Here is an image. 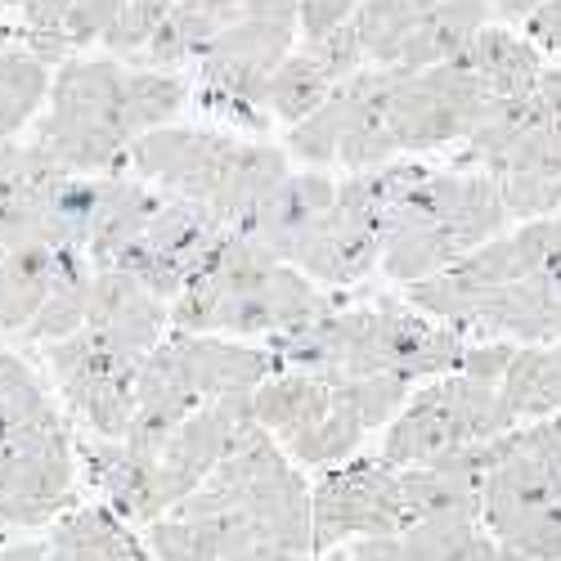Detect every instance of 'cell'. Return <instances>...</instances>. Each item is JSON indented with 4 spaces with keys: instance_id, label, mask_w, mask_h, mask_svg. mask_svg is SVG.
Listing matches in <instances>:
<instances>
[{
    "instance_id": "7c38bea8",
    "label": "cell",
    "mask_w": 561,
    "mask_h": 561,
    "mask_svg": "<svg viewBox=\"0 0 561 561\" xmlns=\"http://www.w3.org/2000/svg\"><path fill=\"white\" fill-rule=\"evenodd\" d=\"M288 265L319 288H351L382 265V233L333 207L293 243Z\"/></svg>"
},
{
    "instance_id": "7402d4cb",
    "label": "cell",
    "mask_w": 561,
    "mask_h": 561,
    "mask_svg": "<svg viewBox=\"0 0 561 561\" xmlns=\"http://www.w3.org/2000/svg\"><path fill=\"white\" fill-rule=\"evenodd\" d=\"M481 27H490V5L485 0H436V5L417 19L413 36L400 50V68L423 72V68H440L449 64L467 41Z\"/></svg>"
},
{
    "instance_id": "7bdbcfd3",
    "label": "cell",
    "mask_w": 561,
    "mask_h": 561,
    "mask_svg": "<svg viewBox=\"0 0 561 561\" xmlns=\"http://www.w3.org/2000/svg\"><path fill=\"white\" fill-rule=\"evenodd\" d=\"M539 100L561 117V68H543V77H539Z\"/></svg>"
},
{
    "instance_id": "d4e9b609",
    "label": "cell",
    "mask_w": 561,
    "mask_h": 561,
    "mask_svg": "<svg viewBox=\"0 0 561 561\" xmlns=\"http://www.w3.org/2000/svg\"><path fill=\"white\" fill-rule=\"evenodd\" d=\"M90 284H95V265H90V256L77 252V248H64L55 288H50V297L41 301L36 319L27 323L19 337L50 346V342H64V337L81 333L85 329V314H90Z\"/></svg>"
},
{
    "instance_id": "d590c367",
    "label": "cell",
    "mask_w": 561,
    "mask_h": 561,
    "mask_svg": "<svg viewBox=\"0 0 561 561\" xmlns=\"http://www.w3.org/2000/svg\"><path fill=\"white\" fill-rule=\"evenodd\" d=\"M396 158H400V145H396V135L387 130L382 113H364L346 130L342 149H337V167H346V171H373V167L396 162Z\"/></svg>"
},
{
    "instance_id": "d6986e66",
    "label": "cell",
    "mask_w": 561,
    "mask_h": 561,
    "mask_svg": "<svg viewBox=\"0 0 561 561\" xmlns=\"http://www.w3.org/2000/svg\"><path fill=\"white\" fill-rule=\"evenodd\" d=\"M333 404V382L310 378V373L297 368H278L252 391V417L278 440L293 445L301 432H310Z\"/></svg>"
},
{
    "instance_id": "8d00e7d4",
    "label": "cell",
    "mask_w": 561,
    "mask_h": 561,
    "mask_svg": "<svg viewBox=\"0 0 561 561\" xmlns=\"http://www.w3.org/2000/svg\"><path fill=\"white\" fill-rule=\"evenodd\" d=\"M503 548L522 561H561V494L543 503L530 522H522L503 539Z\"/></svg>"
},
{
    "instance_id": "8992f818",
    "label": "cell",
    "mask_w": 561,
    "mask_h": 561,
    "mask_svg": "<svg viewBox=\"0 0 561 561\" xmlns=\"http://www.w3.org/2000/svg\"><path fill=\"white\" fill-rule=\"evenodd\" d=\"M409 526L400 499V467L355 458L329 467L310 490V552H333L346 539H382Z\"/></svg>"
},
{
    "instance_id": "f546056e",
    "label": "cell",
    "mask_w": 561,
    "mask_h": 561,
    "mask_svg": "<svg viewBox=\"0 0 561 561\" xmlns=\"http://www.w3.org/2000/svg\"><path fill=\"white\" fill-rule=\"evenodd\" d=\"M364 436H368L364 417H359V409L351 404L346 387L337 382L329 413H323L310 432H301L293 445H284V454H288L293 462H306V467H337V462H346V458L359 449Z\"/></svg>"
},
{
    "instance_id": "f35d334b",
    "label": "cell",
    "mask_w": 561,
    "mask_h": 561,
    "mask_svg": "<svg viewBox=\"0 0 561 561\" xmlns=\"http://www.w3.org/2000/svg\"><path fill=\"white\" fill-rule=\"evenodd\" d=\"M355 10H359V0H297V36L301 41L329 36L342 23H351Z\"/></svg>"
},
{
    "instance_id": "ba28073f",
    "label": "cell",
    "mask_w": 561,
    "mask_h": 561,
    "mask_svg": "<svg viewBox=\"0 0 561 561\" xmlns=\"http://www.w3.org/2000/svg\"><path fill=\"white\" fill-rule=\"evenodd\" d=\"M561 494V413L512 427L503 458L481 485V526L499 543Z\"/></svg>"
},
{
    "instance_id": "bcb514c9",
    "label": "cell",
    "mask_w": 561,
    "mask_h": 561,
    "mask_svg": "<svg viewBox=\"0 0 561 561\" xmlns=\"http://www.w3.org/2000/svg\"><path fill=\"white\" fill-rule=\"evenodd\" d=\"M432 5H436V0H432Z\"/></svg>"
},
{
    "instance_id": "7a4b0ae2",
    "label": "cell",
    "mask_w": 561,
    "mask_h": 561,
    "mask_svg": "<svg viewBox=\"0 0 561 561\" xmlns=\"http://www.w3.org/2000/svg\"><path fill=\"white\" fill-rule=\"evenodd\" d=\"M126 77L130 68L113 55L59 64L50 81V108L36 122V139L72 175H117L126 171L130 122H126Z\"/></svg>"
},
{
    "instance_id": "603a6c76",
    "label": "cell",
    "mask_w": 561,
    "mask_h": 561,
    "mask_svg": "<svg viewBox=\"0 0 561 561\" xmlns=\"http://www.w3.org/2000/svg\"><path fill=\"white\" fill-rule=\"evenodd\" d=\"M64 248H19L0 256V333H23L36 319L41 301L50 297Z\"/></svg>"
},
{
    "instance_id": "6da1fadb",
    "label": "cell",
    "mask_w": 561,
    "mask_h": 561,
    "mask_svg": "<svg viewBox=\"0 0 561 561\" xmlns=\"http://www.w3.org/2000/svg\"><path fill=\"white\" fill-rule=\"evenodd\" d=\"M337 310V297L288 261L270 256L239 229L225 233L207 274L171 301L175 333H216V337H274L314 323Z\"/></svg>"
},
{
    "instance_id": "30bf717a",
    "label": "cell",
    "mask_w": 561,
    "mask_h": 561,
    "mask_svg": "<svg viewBox=\"0 0 561 561\" xmlns=\"http://www.w3.org/2000/svg\"><path fill=\"white\" fill-rule=\"evenodd\" d=\"M248 423H256L252 391H233V396H220V400H207L203 409H194L167 436V445L158 449V477H162L167 512L175 503H184L216 472V462L229 454V445L239 440V432Z\"/></svg>"
},
{
    "instance_id": "b9f144b4",
    "label": "cell",
    "mask_w": 561,
    "mask_h": 561,
    "mask_svg": "<svg viewBox=\"0 0 561 561\" xmlns=\"http://www.w3.org/2000/svg\"><path fill=\"white\" fill-rule=\"evenodd\" d=\"M485 5H490V19H499L503 27H517L543 5V0H485Z\"/></svg>"
},
{
    "instance_id": "cb8c5ba5",
    "label": "cell",
    "mask_w": 561,
    "mask_h": 561,
    "mask_svg": "<svg viewBox=\"0 0 561 561\" xmlns=\"http://www.w3.org/2000/svg\"><path fill=\"white\" fill-rule=\"evenodd\" d=\"M499 396L517 423H539V417L561 413V342L512 351Z\"/></svg>"
},
{
    "instance_id": "e0dca14e",
    "label": "cell",
    "mask_w": 561,
    "mask_h": 561,
    "mask_svg": "<svg viewBox=\"0 0 561 561\" xmlns=\"http://www.w3.org/2000/svg\"><path fill=\"white\" fill-rule=\"evenodd\" d=\"M467 72H477L481 85L490 90V100H517V95H535V85L543 77V50L517 32V27H503V23H490L481 27L462 50L449 59Z\"/></svg>"
},
{
    "instance_id": "5b68a950",
    "label": "cell",
    "mask_w": 561,
    "mask_h": 561,
    "mask_svg": "<svg viewBox=\"0 0 561 561\" xmlns=\"http://www.w3.org/2000/svg\"><path fill=\"white\" fill-rule=\"evenodd\" d=\"M485 113L490 90L481 85V77L458 64H440L423 72L404 68L387 95L382 122L396 135L400 153H427L454 145V139H467Z\"/></svg>"
},
{
    "instance_id": "44dd1931",
    "label": "cell",
    "mask_w": 561,
    "mask_h": 561,
    "mask_svg": "<svg viewBox=\"0 0 561 561\" xmlns=\"http://www.w3.org/2000/svg\"><path fill=\"white\" fill-rule=\"evenodd\" d=\"M481 477L462 472L449 462L427 467H400V499L404 517L413 522H436V517H477L481 522Z\"/></svg>"
},
{
    "instance_id": "e575fe53",
    "label": "cell",
    "mask_w": 561,
    "mask_h": 561,
    "mask_svg": "<svg viewBox=\"0 0 561 561\" xmlns=\"http://www.w3.org/2000/svg\"><path fill=\"white\" fill-rule=\"evenodd\" d=\"M499 180V198L503 211L512 220H543L561 211V180L552 175H526V171H512V175H494Z\"/></svg>"
},
{
    "instance_id": "3957f363",
    "label": "cell",
    "mask_w": 561,
    "mask_h": 561,
    "mask_svg": "<svg viewBox=\"0 0 561 561\" xmlns=\"http://www.w3.org/2000/svg\"><path fill=\"white\" fill-rule=\"evenodd\" d=\"M512 427H522V423L507 413L499 387L467 378V373L454 368L409 396V404L387 423L378 458L391 467H427L462 445L494 440Z\"/></svg>"
},
{
    "instance_id": "9c48e42d",
    "label": "cell",
    "mask_w": 561,
    "mask_h": 561,
    "mask_svg": "<svg viewBox=\"0 0 561 561\" xmlns=\"http://www.w3.org/2000/svg\"><path fill=\"white\" fill-rule=\"evenodd\" d=\"M243 135L207 126H158L126 149V175L153 184L171 198H190L211 207L220 184L239 158Z\"/></svg>"
},
{
    "instance_id": "83f0119b",
    "label": "cell",
    "mask_w": 561,
    "mask_h": 561,
    "mask_svg": "<svg viewBox=\"0 0 561 561\" xmlns=\"http://www.w3.org/2000/svg\"><path fill=\"white\" fill-rule=\"evenodd\" d=\"M50 64L36 59L23 41L0 55V139H14L36 117V108L50 100Z\"/></svg>"
},
{
    "instance_id": "f6af8a7d",
    "label": "cell",
    "mask_w": 561,
    "mask_h": 561,
    "mask_svg": "<svg viewBox=\"0 0 561 561\" xmlns=\"http://www.w3.org/2000/svg\"><path fill=\"white\" fill-rule=\"evenodd\" d=\"M14 41H19V36H14V32L5 27V23H0V55H5V50H10V45H14Z\"/></svg>"
},
{
    "instance_id": "8fae6325",
    "label": "cell",
    "mask_w": 561,
    "mask_h": 561,
    "mask_svg": "<svg viewBox=\"0 0 561 561\" xmlns=\"http://www.w3.org/2000/svg\"><path fill=\"white\" fill-rule=\"evenodd\" d=\"M467 337L485 342H512V346H552L561 342V265H548L539 274H526L517 284L494 288Z\"/></svg>"
},
{
    "instance_id": "ac0fdd59",
    "label": "cell",
    "mask_w": 561,
    "mask_h": 561,
    "mask_svg": "<svg viewBox=\"0 0 561 561\" xmlns=\"http://www.w3.org/2000/svg\"><path fill=\"white\" fill-rule=\"evenodd\" d=\"M162 203H167V194L153 190V184L135 180V175H126V171L108 175L100 216H95V225H90V239H85L90 265H95V270L113 265V261L139 239V233L149 229V220L162 211Z\"/></svg>"
},
{
    "instance_id": "4316f807",
    "label": "cell",
    "mask_w": 561,
    "mask_h": 561,
    "mask_svg": "<svg viewBox=\"0 0 561 561\" xmlns=\"http://www.w3.org/2000/svg\"><path fill=\"white\" fill-rule=\"evenodd\" d=\"M427 175H432V167H423L417 158H396V162H382L373 171H351L346 180H337V207L378 229L382 216Z\"/></svg>"
},
{
    "instance_id": "1f68e13d",
    "label": "cell",
    "mask_w": 561,
    "mask_h": 561,
    "mask_svg": "<svg viewBox=\"0 0 561 561\" xmlns=\"http://www.w3.org/2000/svg\"><path fill=\"white\" fill-rule=\"evenodd\" d=\"M329 95H333L329 72H323V68L306 55V45H297V50H293L284 64H278L274 77H270L265 108H270V117H278L284 126H297V122H306Z\"/></svg>"
},
{
    "instance_id": "ffe728a7",
    "label": "cell",
    "mask_w": 561,
    "mask_h": 561,
    "mask_svg": "<svg viewBox=\"0 0 561 561\" xmlns=\"http://www.w3.org/2000/svg\"><path fill=\"white\" fill-rule=\"evenodd\" d=\"M50 561H149L113 507H68L50 522Z\"/></svg>"
},
{
    "instance_id": "484cf974",
    "label": "cell",
    "mask_w": 561,
    "mask_h": 561,
    "mask_svg": "<svg viewBox=\"0 0 561 561\" xmlns=\"http://www.w3.org/2000/svg\"><path fill=\"white\" fill-rule=\"evenodd\" d=\"M288 175V153L270 145V139H243L239 145V158H233L225 184H220V194L211 198V211L229 225V229H239L252 207L274 190L278 180Z\"/></svg>"
},
{
    "instance_id": "f1b7e54d",
    "label": "cell",
    "mask_w": 561,
    "mask_h": 561,
    "mask_svg": "<svg viewBox=\"0 0 561 561\" xmlns=\"http://www.w3.org/2000/svg\"><path fill=\"white\" fill-rule=\"evenodd\" d=\"M432 10V0H359L355 36L364 45L368 68H400V50L413 36L417 19Z\"/></svg>"
},
{
    "instance_id": "d6a6232c",
    "label": "cell",
    "mask_w": 561,
    "mask_h": 561,
    "mask_svg": "<svg viewBox=\"0 0 561 561\" xmlns=\"http://www.w3.org/2000/svg\"><path fill=\"white\" fill-rule=\"evenodd\" d=\"M175 10V0H126L122 14L108 23V32L100 36L104 50L113 59H122L126 68L139 59V50L153 41V32L167 23V14Z\"/></svg>"
},
{
    "instance_id": "836d02e7",
    "label": "cell",
    "mask_w": 561,
    "mask_h": 561,
    "mask_svg": "<svg viewBox=\"0 0 561 561\" xmlns=\"http://www.w3.org/2000/svg\"><path fill=\"white\" fill-rule=\"evenodd\" d=\"M45 409H55V400L36 368L14 351H0V423H27Z\"/></svg>"
},
{
    "instance_id": "4dcf8cb0",
    "label": "cell",
    "mask_w": 561,
    "mask_h": 561,
    "mask_svg": "<svg viewBox=\"0 0 561 561\" xmlns=\"http://www.w3.org/2000/svg\"><path fill=\"white\" fill-rule=\"evenodd\" d=\"M194 81L184 72H162V68H130L126 77V122L130 135H149L158 126H171L180 117V108L190 104ZM130 139V145H135Z\"/></svg>"
},
{
    "instance_id": "2e32d148",
    "label": "cell",
    "mask_w": 561,
    "mask_h": 561,
    "mask_svg": "<svg viewBox=\"0 0 561 561\" xmlns=\"http://www.w3.org/2000/svg\"><path fill=\"white\" fill-rule=\"evenodd\" d=\"M184 378L190 387L207 400L233 396V391H256L270 373H278V359L265 346H243V342H229L216 333H167Z\"/></svg>"
},
{
    "instance_id": "ab89813d",
    "label": "cell",
    "mask_w": 561,
    "mask_h": 561,
    "mask_svg": "<svg viewBox=\"0 0 561 561\" xmlns=\"http://www.w3.org/2000/svg\"><path fill=\"white\" fill-rule=\"evenodd\" d=\"M512 342H467V351H462V359H458V373H467V378H481V382H503V373H507V364H512Z\"/></svg>"
},
{
    "instance_id": "4fadbf2b",
    "label": "cell",
    "mask_w": 561,
    "mask_h": 561,
    "mask_svg": "<svg viewBox=\"0 0 561 561\" xmlns=\"http://www.w3.org/2000/svg\"><path fill=\"white\" fill-rule=\"evenodd\" d=\"M85 329H95L100 337H108L130 355H149L171 333V306L153 297L145 284H135L126 270L104 265L95 270V284H90Z\"/></svg>"
},
{
    "instance_id": "ee69618b",
    "label": "cell",
    "mask_w": 561,
    "mask_h": 561,
    "mask_svg": "<svg viewBox=\"0 0 561 561\" xmlns=\"http://www.w3.org/2000/svg\"><path fill=\"white\" fill-rule=\"evenodd\" d=\"M306 552H284V548H252L243 557H233V561H301Z\"/></svg>"
},
{
    "instance_id": "9a60e30c",
    "label": "cell",
    "mask_w": 561,
    "mask_h": 561,
    "mask_svg": "<svg viewBox=\"0 0 561 561\" xmlns=\"http://www.w3.org/2000/svg\"><path fill=\"white\" fill-rule=\"evenodd\" d=\"M333 207H337V180L329 171H314V167H306L301 175L288 171L252 207V216L239 225V233H243V239H252V243H261L270 256L288 261L293 243L323 211H333Z\"/></svg>"
},
{
    "instance_id": "60d3db41",
    "label": "cell",
    "mask_w": 561,
    "mask_h": 561,
    "mask_svg": "<svg viewBox=\"0 0 561 561\" xmlns=\"http://www.w3.org/2000/svg\"><path fill=\"white\" fill-rule=\"evenodd\" d=\"M522 27H526V41L535 45V50L561 55V0H543Z\"/></svg>"
},
{
    "instance_id": "277c9868",
    "label": "cell",
    "mask_w": 561,
    "mask_h": 561,
    "mask_svg": "<svg viewBox=\"0 0 561 561\" xmlns=\"http://www.w3.org/2000/svg\"><path fill=\"white\" fill-rule=\"evenodd\" d=\"M45 364H50L55 387L64 391L68 409L90 427V436L126 440L135 417V378L145 355H130L95 329H81L45 346Z\"/></svg>"
},
{
    "instance_id": "74e56055",
    "label": "cell",
    "mask_w": 561,
    "mask_h": 561,
    "mask_svg": "<svg viewBox=\"0 0 561 561\" xmlns=\"http://www.w3.org/2000/svg\"><path fill=\"white\" fill-rule=\"evenodd\" d=\"M301 45H306V55H310L323 72H329L333 85L346 81V77H355L359 68H368L364 45H359V36H355V23H342L337 32L319 36V41H301Z\"/></svg>"
},
{
    "instance_id": "5bb4252c",
    "label": "cell",
    "mask_w": 561,
    "mask_h": 561,
    "mask_svg": "<svg viewBox=\"0 0 561 561\" xmlns=\"http://www.w3.org/2000/svg\"><path fill=\"white\" fill-rule=\"evenodd\" d=\"M77 454L90 467V481L104 490L108 507L117 512L122 522L153 526L158 517H167L158 454H145V449H135L126 440H104V436L77 440Z\"/></svg>"
},
{
    "instance_id": "52a82bcc",
    "label": "cell",
    "mask_w": 561,
    "mask_h": 561,
    "mask_svg": "<svg viewBox=\"0 0 561 561\" xmlns=\"http://www.w3.org/2000/svg\"><path fill=\"white\" fill-rule=\"evenodd\" d=\"M225 233H229V225L211 207L167 194V203L149 220V229L139 233L113 265L126 270L135 284H145L153 297H162L171 306L198 274H207L211 256L225 243Z\"/></svg>"
}]
</instances>
